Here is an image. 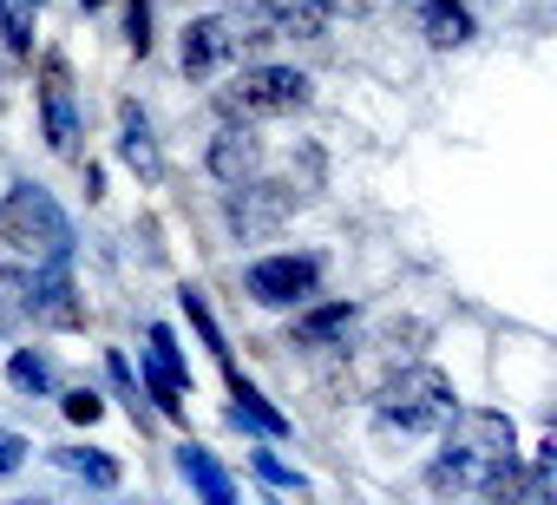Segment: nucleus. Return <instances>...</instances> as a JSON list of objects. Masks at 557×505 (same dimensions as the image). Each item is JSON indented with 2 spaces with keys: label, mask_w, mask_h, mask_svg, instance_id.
Segmentation results:
<instances>
[{
  "label": "nucleus",
  "mask_w": 557,
  "mask_h": 505,
  "mask_svg": "<svg viewBox=\"0 0 557 505\" xmlns=\"http://www.w3.org/2000/svg\"><path fill=\"white\" fill-rule=\"evenodd\" d=\"M0 243L14 257H40V263H73V217L60 210V197L47 184H8L0 197Z\"/></svg>",
  "instance_id": "obj_1"
},
{
  "label": "nucleus",
  "mask_w": 557,
  "mask_h": 505,
  "mask_svg": "<svg viewBox=\"0 0 557 505\" xmlns=\"http://www.w3.org/2000/svg\"><path fill=\"white\" fill-rule=\"evenodd\" d=\"M453 407H459L453 381H446L440 368H426V361L400 368V374L374 394V420H381L387 433H446Z\"/></svg>",
  "instance_id": "obj_2"
},
{
  "label": "nucleus",
  "mask_w": 557,
  "mask_h": 505,
  "mask_svg": "<svg viewBox=\"0 0 557 505\" xmlns=\"http://www.w3.org/2000/svg\"><path fill=\"white\" fill-rule=\"evenodd\" d=\"M315 99V79L302 73V66H269V60H256V66H243L230 86H216V112L223 119H289V112H302Z\"/></svg>",
  "instance_id": "obj_3"
},
{
  "label": "nucleus",
  "mask_w": 557,
  "mask_h": 505,
  "mask_svg": "<svg viewBox=\"0 0 557 505\" xmlns=\"http://www.w3.org/2000/svg\"><path fill=\"white\" fill-rule=\"evenodd\" d=\"M322 290V257L315 249H275V257H256L243 270V296L256 309H302Z\"/></svg>",
  "instance_id": "obj_4"
},
{
  "label": "nucleus",
  "mask_w": 557,
  "mask_h": 505,
  "mask_svg": "<svg viewBox=\"0 0 557 505\" xmlns=\"http://www.w3.org/2000/svg\"><path fill=\"white\" fill-rule=\"evenodd\" d=\"M296 210H302V190H296V184H275V177H262V171H256L249 184H230V197H223V223H230L236 243L275 236Z\"/></svg>",
  "instance_id": "obj_5"
},
{
  "label": "nucleus",
  "mask_w": 557,
  "mask_h": 505,
  "mask_svg": "<svg viewBox=\"0 0 557 505\" xmlns=\"http://www.w3.org/2000/svg\"><path fill=\"white\" fill-rule=\"evenodd\" d=\"M21 309L40 329H86V303H79L73 263H34V276H21Z\"/></svg>",
  "instance_id": "obj_6"
},
{
  "label": "nucleus",
  "mask_w": 557,
  "mask_h": 505,
  "mask_svg": "<svg viewBox=\"0 0 557 505\" xmlns=\"http://www.w3.org/2000/svg\"><path fill=\"white\" fill-rule=\"evenodd\" d=\"M40 132L60 158H79V99H73V66L66 53L40 60Z\"/></svg>",
  "instance_id": "obj_7"
},
{
  "label": "nucleus",
  "mask_w": 557,
  "mask_h": 505,
  "mask_svg": "<svg viewBox=\"0 0 557 505\" xmlns=\"http://www.w3.org/2000/svg\"><path fill=\"white\" fill-rule=\"evenodd\" d=\"M236 60V14H197L184 27V47H177V66L184 79H210L216 66Z\"/></svg>",
  "instance_id": "obj_8"
},
{
  "label": "nucleus",
  "mask_w": 557,
  "mask_h": 505,
  "mask_svg": "<svg viewBox=\"0 0 557 505\" xmlns=\"http://www.w3.org/2000/svg\"><path fill=\"white\" fill-rule=\"evenodd\" d=\"M203 164H210V177L230 190V184H249L256 171H262V138H256V125L249 119H223L216 125V138L203 145Z\"/></svg>",
  "instance_id": "obj_9"
},
{
  "label": "nucleus",
  "mask_w": 557,
  "mask_h": 505,
  "mask_svg": "<svg viewBox=\"0 0 557 505\" xmlns=\"http://www.w3.org/2000/svg\"><path fill=\"white\" fill-rule=\"evenodd\" d=\"M446 433L459 446H472V459H511L518 453V427L498 414V407H453Z\"/></svg>",
  "instance_id": "obj_10"
},
{
  "label": "nucleus",
  "mask_w": 557,
  "mask_h": 505,
  "mask_svg": "<svg viewBox=\"0 0 557 505\" xmlns=\"http://www.w3.org/2000/svg\"><path fill=\"white\" fill-rule=\"evenodd\" d=\"M249 14L275 40H322L335 21V0H249Z\"/></svg>",
  "instance_id": "obj_11"
},
{
  "label": "nucleus",
  "mask_w": 557,
  "mask_h": 505,
  "mask_svg": "<svg viewBox=\"0 0 557 505\" xmlns=\"http://www.w3.org/2000/svg\"><path fill=\"white\" fill-rule=\"evenodd\" d=\"M223 374H230V414H223V420H230L236 433H249V440H289V433H296V420H289L283 407H269V401L236 374V361H230Z\"/></svg>",
  "instance_id": "obj_12"
},
{
  "label": "nucleus",
  "mask_w": 557,
  "mask_h": 505,
  "mask_svg": "<svg viewBox=\"0 0 557 505\" xmlns=\"http://www.w3.org/2000/svg\"><path fill=\"white\" fill-rule=\"evenodd\" d=\"M407 14L420 21L426 47H440V53H453V47H472V40H479V21H472L466 0H407Z\"/></svg>",
  "instance_id": "obj_13"
},
{
  "label": "nucleus",
  "mask_w": 557,
  "mask_h": 505,
  "mask_svg": "<svg viewBox=\"0 0 557 505\" xmlns=\"http://www.w3.org/2000/svg\"><path fill=\"white\" fill-rule=\"evenodd\" d=\"M119 158H125L145 184H158V177H164V151H158L151 119H145V106H138V99H119Z\"/></svg>",
  "instance_id": "obj_14"
},
{
  "label": "nucleus",
  "mask_w": 557,
  "mask_h": 505,
  "mask_svg": "<svg viewBox=\"0 0 557 505\" xmlns=\"http://www.w3.org/2000/svg\"><path fill=\"white\" fill-rule=\"evenodd\" d=\"M355 316H361L355 303H315V296H309V303L296 309V329H289V342H296V348H335V342H348Z\"/></svg>",
  "instance_id": "obj_15"
},
{
  "label": "nucleus",
  "mask_w": 557,
  "mask_h": 505,
  "mask_svg": "<svg viewBox=\"0 0 557 505\" xmlns=\"http://www.w3.org/2000/svg\"><path fill=\"white\" fill-rule=\"evenodd\" d=\"M177 472H184V485H190L197 498H210V505H236V479L223 472V459H216L210 446L184 440V446H177Z\"/></svg>",
  "instance_id": "obj_16"
},
{
  "label": "nucleus",
  "mask_w": 557,
  "mask_h": 505,
  "mask_svg": "<svg viewBox=\"0 0 557 505\" xmlns=\"http://www.w3.org/2000/svg\"><path fill=\"white\" fill-rule=\"evenodd\" d=\"M53 466L73 472V479H86L92 492H119V479H125V466L106 446H53Z\"/></svg>",
  "instance_id": "obj_17"
},
{
  "label": "nucleus",
  "mask_w": 557,
  "mask_h": 505,
  "mask_svg": "<svg viewBox=\"0 0 557 505\" xmlns=\"http://www.w3.org/2000/svg\"><path fill=\"white\" fill-rule=\"evenodd\" d=\"M8 387L27 394V401H47L53 394V355L47 348H14L8 355Z\"/></svg>",
  "instance_id": "obj_18"
},
{
  "label": "nucleus",
  "mask_w": 557,
  "mask_h": 505,
  "mask_svg": "<svg viewBox=\"0 0 557 505\" xmlns=\"http://www.w3.org/2000/svg\"><path fill=\"white\" fill-rule=\"evenodd\" d=\"M177 309H184V322L197 329V342L230 368V342H223V329H216V316H210V303H203V290H197V283H184V290H177Z\"/></svg>",
  "instance_id": "obj_19"
},
{
  "label": "nucleus",
  "mask_w": 557,
  "mask_h": 505,
  "mask_svg": "<svg viewBox=\"0 0 557 505\" xmlns=\"http://www.w3.org/2000/svg\"><path fill=\"white\" fill-rule=\"evenodd\" d=\"M34 14L40 0H0V40H8L14 60H34Z\"/></svg>",
  "instance_id": "obj_20"
},
{
  "label": "nucleus",
  "mask_w": 557,
  "mask_h": 505,
  "mask_svg": "<svg viewBox=\"0 0 557 505\" xmlns=\"http://www.w3.org/2000/svg\"><path fill=\"white\" fill-rule=\"evenodd\" d=\"M472 466H479V459H472V446L446 440V446H440V459L426 466V485H433V492H466V485H472Z\"/></svg>",
  "instance_id": "obj_21"
},
{
  "label": "nucleus",
  "mask_w": 557,
  "mask_h": 505,
  "mask_svg": "<svg viewBox=\"0 0 557 505\" xmlns=\"http://www.w3.org/2000/svg\"><path fill=\"white\" fill-rule=\"evenodd\" d=\"M145 342H151V355H145V361H151V368H164V374H171V381H177V387L190 394V361H184L177 335H171L164 322H151V329H145Z\"/></svg>",
  "instance_id": "obj_22"
},
{
  "label": "nucleus",
  "mask_w": 557,
  "mask_h": 505,
  "mask_svg": "<svg viewBox=\"0 0 557 505\" xmlns=\"http://www.w3.org/2000/svg\"><path fill=\"white\" fill-rule=\"evenodd\" d=\"M106 381H112V394L132 407V420H138V427H151V407L138 401V368L125 361V348H106Z\"/></svg>",
  "instance_id": "obj_23"
},
{
  "label": "nucleus",
  "mask_w": 557,
  "mask_h": 505,
  "mask_svg": "<svg viewBox=\"0 0 557 505\" xmlns=\"http://www.w3.org/2000/svg\"><path fill=\"white\" fill-rule=\"evenodd\" d=\"M138 387L151 394V414H164V420H177V414H184V387H177L164 368H151V361H145V368H138Z\"/></svg>",
  "instance_id": "obj_24"
},
{
  "label": "nucleus",
  "mask_w": 557,
  "mask_h": 505,
  "mask_svg": "<svg viewBox=\"0 0 557 505\" xmlns=\"http://www.w3.org/2000/svg\"><path fill=\"white\" fill-rule=\"evenodd\" d=\"M249 466H256V479H262V485H275V492H309V479H302L296 466H283L269 446H256V453H249Z\"/></svg>",
  "instance_id": "obj_25"
},
{
  "label": "nucleus",
  "mask_w": 557,
  "mask_h": 505,
  "mask_svg": "<svg viewBox=\"0 0 557 505\" xmlns=\"http://www.w3.org/2000/svg\"><path fill=\"white\" fill-rule=\"evenodd\" d=\"M151 40H158V34H151V0H125V47L145 60Z\"/></svg>",
  "instance_id": "obj_26"
},
{
  "label": "nucleus",
  "mask_w": 557,
  "mask_h": 505,
  "mask_svg": "<svg viewBox=\"0 0 557 505\" xmlns=\"http://www.w3.org/2000/svg\"><path fill=\"white\" fill-rule=\"evenodd\" d=\"M60 414H66L73 427H92V420L106 414V401H99V387H66V394H60Z\"/></svg>",
  "instance_id": "obj_27"
},
{
  "label": "nucleus",
  "mask_w": 557,
  "mask_h": 505,
  "mask_svg": "<svg viewBox=\"0 0 557 505\" xmlns=\"http://www.w3.org/2000/svg\"><path fill=\"white\" fill-rule=\"evenodd\" d=\"M27 453H34V446H27V433H8V427H0V479L21 472V466H27Z\"/></svg>",
  "instance_id": "obj_28"
},
{
  "label": "nucleus",
  "mask_w": 557,
  "mask_h": 505,
  "mask_svg": "<svg viewBox=\"0 0 557 505\" xmlns=\"http://www.w3.org/2000/svg\"><path fill=\"white\" fill-rule=\"evenodd\" d=\"M99 8H106V0H79V14H99Z\"/></svg>",
  "instance_id": "obj_29"
}]
</instances>
